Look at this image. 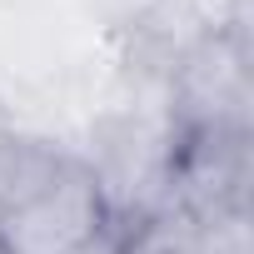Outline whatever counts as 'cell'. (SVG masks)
Returning a JSON list of instances; mask_svg holds the SVG:
<instances>
[{
	"label": "cell",
	"instance_id": "obj_1",
	"mask_svg": "<svg viewBox=\"0 0 254 254\" xmlns=\"http://www.w3.org/2000/svg\"><path fill=\"white\" fill-rule=\"evenodd\" d=\"M110 229V199L90 165L70 160L40 194L0 214V254H95Z\"/></svg>",
	"mask_w": 254,
	"mask_h": 254
},
{
	"label": "cell",
	"instance_id": "obj_2",
	"mask_svg": "<svg viewBox=\"0 0 254 254\" xmlns=\"http://www.w3.org/2000/svg\"><path fill=\"white\" fill-rule=\"evenodd\" d=\"M70 160L35 135H0V214L40 194Z\"/></svg>",
	"mask_w": 254,
	"mask_h": 254
}]
</instances>
